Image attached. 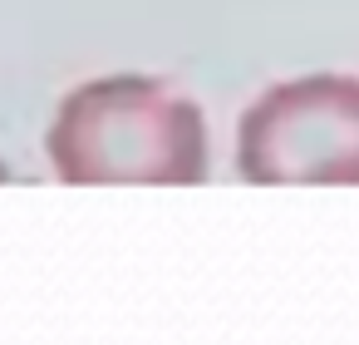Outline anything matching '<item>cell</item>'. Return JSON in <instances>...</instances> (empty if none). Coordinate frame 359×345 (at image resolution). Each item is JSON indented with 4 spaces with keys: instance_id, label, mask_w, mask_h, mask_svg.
Here are the masks:
<instances>
[{
    "instance_id": "6da1fadb",
    "label": "cell",
    "mask_w": 359,
    "mask_h": 345,
    "mask_svg": "<svg viewBox=\"0 0 359 345\" xmlns=\"http://www.w3.org/2000/svg\"><path fill=\"white\" fill-rule=\"evenodd\" d=\"M50 163L60 183H202V109L148 74H109L65 94L50 124Z\"/></svg>"
},
{
    "instance_id": "7a4b0ae2",
    "label": "cell",
    "mask_w": 359,
    "mask_h": 345,
    "mask_svg": "<svg viewBox=\"0 0 359 345\" xmlns=\"http://www.w3.org/2000/svg\"><path fill=\"white\" fill-rule=\"evenodd\" d=\"M246 183H334L359 188V79L300 74L266 89L236 129Z\"/></svg>"
},
{
    "instance_id": "3957f363",
    "label": "cell",
    "mask_w": 359,
    "mask_h": 345,
    "mask_svg": "<svg viewBox=\"0 0 359 345\" xmlns=\"http://www.w3.org/2000/svg\"><path fill=\"white\" fill-rule=\"evenodd\" d=\"M0 183H6V168H0Z\"/></svg>"
}]
</instances>
